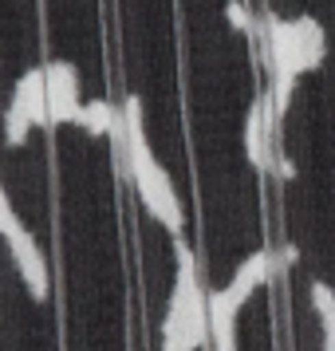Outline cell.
Instances as JSON below:
<instances>
[{"instance_id": "6da1fadb", "label": "cell", "mask_w": 335, "mask_h": 351, "mask_svg": "<svg viewBox=\"0 0 335 351\" xmlns=\"http://www.w3.org/2000/svg\"><path fill=\"white\" fill-rule=\"evenodd\" d=\"M114 138H119V150H123V158H127V170H130V178H134V190L142 197L146 213L158 225H166L174 237H182L186 213H182V202H177V190H174V182H170V174H166V166L154 158V150L146 143L142 103H138V95H127V103H123V123L114 130Z\"/></svg>"}, {"instance_id": "7a4b0ae2", "label": "cell", "mask_w": 335, "mask_h": 351, "mask_svg": "<svg viewBox=\"0 0 335 351\" xmlns=\"http://www.w3.org/2000/svg\"><path fill=\"white\" fill-rule=\"evenodd\" d=\"M209 343V292L201 288L197 256L177 237V280L162 319V351H197Z\"/></svg>"}, {"instance_id": "3957f363", "label": "cell", "mask_w": 335, "mask_h": 351, "mask_svg": "<svg viewBox=\"0 0 335 351\" xmlns=\"http://www.w3.org/2000/svg\"><path fill=\"white\" fill-rule=\"evenodd\" d=\"M292 261H296V245H284V249H276V253H272V249H256V253H249V256L237 265L233 280L225 285V296H229V300L240 308V304L249 300L256 288L269 280L272 272H276V269H288Z\"/></svg>"}, {"instance_id": "277c9868", "label": "cell", "mask_w": 335, "mask_h": 351, "mask_svg": "<svg viewBox=\"0 0 335 351\" xmlns=\"http://www.w3.org/2000/svg\"><path fill=\"white\" fill-rule=\"evenodd\" d=\"M44 80H48V114L51 127L60 123H79L83 99H79V71L71 60H51L44 64Z\"/></svg>"}, {"instance_id": "5b68a950", "label": "cell", "mask_w": 335, "mask_h": 351, "mask_svg": "<svg viewBox=\"0 0 335 351\" xmlns=\"http://www.w3.org/2000/svg\"><path fill=\"white\" fill-rule=\"evenodd\" d=\"M4 241H8V253L16 261V272L24 280V288L32 292V300H44L48 296V265H44V253H40L36 237L24 229V221H16L4 233Z\"/></svg>"}, {"instance_id": "8992f818", "label": "cell", "mask_w": 335, "mask_h": 351, "mask_svg": "<svg viewBox=\"0 0 335 351\" xmlns=\"http://www.w3.org/2000/svg\"><path fill=\"white\" fill-rule=\"evenodd\" d=\"M8 107H16L32 127H51L44 67H32V71H24V75H20V83H16V91H12V103H8Z\"/></svg>"}, {"instance_id": "52a82bcc", "label": "cell", "mask_w": 335, "mask_h": 351, "mask_svg": "<svg viewBox=\"0 0 335 351\" xmlns=\"http://www.w3.org/2000/svg\"><path fill=\"white\" fill-rule=\"evenodd\" d=\"M237 304L225 296V288L209 292V343L213 351H237Z\"/></svg>"}, {"instance_id": "ba28073f", "label": "cell", "mask_w": 335, "mask_h": 351, "mask_svg": "<svg viewBox=\"0 0 335 351\" xmlns=\"http://www.w3.org/2000/svg\"><path fill=\"white\" fill-rule=\"evenodd\" d=\"M296 40H300L303 67H308V71L323 64V56H327V36H323V28H319L312 16H296Z\"/></svg>"}, {"instance_id": "9c48e42d", "label": "cell", "mask_w": 335, "mask_h": 351, "mask_svg": "<svg viewBox=\"0 0 335 351\" xmlns=\"http://www.w3.org/2000/svg\"><path fill=\"white\" fill-rule=\"evenodd\" d=\"M123 123V111H114L107 99H91L83 103V114H79V127L91 130V134H114Z\"/></svg>"}, {"instance_id": "30bf717a", "label": "cell", "mask_w": 335, "mask_h": 351, "mask_svg": "<svg viewBox=\"0 0 335 351\" xmlns=\"http://www.w3.org/2000/svg\"><path fill=\"white\" fill-rule=\"evenodd\" d=\"M312 304H316L319 319H323V316H335V292H332V285L316 280V285H312Z\"/></svg>"}, {"instance_id": "8fae6325", "label": "cell", "mask_w": 335, "mask_h": 351, "mask_svg": "<svg viewBox=\"0 0 335 351\" xmlns=\"http://www.w3.org/2000/svg\"><path fill=\"white\" fill-rule=\"evenodd\" d=\"M225 16H229V24L240 28V32H249V28H253V16H249V8H245L240 0H229V4H225Z\"/></svg>"}, {"instance_id": "7c38bea8", "label": "cell", "mask_w": 335, "mask_h": 351, "mask_svg": "<svg viewBox=\"0 0 335 351\" xmlns=\"http://www.w3.org/2000/svg\"><path fill=\"white\" fill-rule=\"evenodd\" d=\"M323 351H335V316H323Z\"/></svg>"}, {"instance_id": "4fadbf2b", "label": "cell", "mask_w": 335, "mask_h": 351, "mask_svg": "<svg viewBox=\"0 0 335 351\" xmlns=\"http://www.w3.org/2000/svg\"><path fill=\"white\" fill-rule=\"evenodd\" d=\"M276 174H280V178H296V166H292V158L276 154Z\"/></svg>"}]
</instances>
